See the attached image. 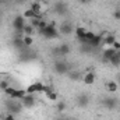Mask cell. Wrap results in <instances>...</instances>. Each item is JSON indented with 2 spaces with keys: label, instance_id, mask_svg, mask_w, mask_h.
Segmentation results:
<instances>
[{
  "label": "cell",
  "instance_id": "cell-1",
  "mask_svg": "<svg viewBox=\"0 0 120 120\" xmlns=\"http://www.w3.org/2000/svg\"><path fill=\"white\" fill-rule=\"evenodd\" d=\"M39 35H42L46 39H55V38L59 36V31H57V28L53 24H48V27L42 31V32H39Z\"/></svg>",
  "mask_w": 120,
  "mask_h": 120
},
{
  "label": "cell",
  "instance_id": "cell-2",
  "mask_svg": "<svg viewBox=\"0 0 120 120\" xmlns=\"http://www.w3.org/2000/svg\"><path fill=\"white\" fill-rule=\"evenodd\" d=\"M53 70L57 73V74H67L70 71V64L64 60H56L53 63Z\"/></svg>",
  "mask_w": 120,
  "mask_h": 120
},
{
  "label": "cell",
  "instance_id": "cell-3",
  "mask_svg": "<svg viewBox=\"0 0 120 120\" xmlns=\"http://www.w3.org/2000/svg\"><path fill=\"white\" fill-rule=\"evenodd\" d=\"M25 25H27V24H25L24 15H15V18L13 20V27L18 31V32H22V30H24Z\"/></svg>",
  "mask_w": 120,
  "mask_h": 120
},
{
  "label": "cell",
  "instance_id": "cell-4",
  "mask_svg": "<svg viewBox=\"0 0 120 120\" xmlns=\"http://www.w3.org/2000/svg\"><path fill=\"white\" fill-rule=\"evenodd\" d=\"M75 36H77V39L80 41V42H82V43H85L87 45V38H85V34H87V30L84 28V27H75Z\"/></svg>",
  "mask_w": 120,
  "mask_h": 120
},
{
  "label": "cell",
  "instance_id": "cell-5",
  "mask_svg": "<svg viewBox=\"0 0 120 120\" xmlns=\"http://www.w3.org/2000/svg\"><path fill=\"white\" fill-rule=\"evenodd\" d=\"M73 32H74V28H73L71 22H64V24H61V25H60L59 34H61V35H66V36H68V35H71Z\"/></svg>",
  "mask_w": 120,
  "mask_h": 120
},
{
  "label": "cell",
  "instance_id": "cell-6",
  "mask_svg": "<svg viewBox=\"0 0 120 120\" xmlns=\"http://www.w3.org/2000/svg\"><path fill=\"white\" fill-rule=\"evenodd\" d=\"M81 80H82V82H84L85 85H92V84L95 82V80H96V77H95V73H92V71L85 73V74L81 77Z\"/></svg>",
  "mask_w": 120,
  "mask_h": 120
},
{
  "label": "cell",
  "instance_id": "cell-7",
  "mask_svg": "<svg viewBox=\"0 0 120 120\" xmlns=\"http://www.w3.org/2000/svg\"><path fill=\"white\" fill-rule=\"evenodd\" d=\"M77 105H78L80 108H87V106L90 105V96H88L87 94L78 95V98H77Z\"/></svg>",
  "mask_w": 120,
  "mask_h": 120
},
{
  "label": "cell",
  "instance_id": "cell-8",
  "mask_svg": "<svg viewBox=\"0 0 120 120\" xmlns=\"http://www.w3.org/2000/svg\"><path fill=\"white\" fill-rule=\"evenodd\" d=\"M21 101H22V106H25V108H32L35 105V96L32 94H27Z\"/></svg>",
  "mask_w": 120,
  "mask_h": 120
},
{
  "label": "cell",
  "instance_id": "cell-9",
  "mask_svg": "<svg viewBox=\"0 0 120 120\" xmlns=\"http://www.w3.org/2000/svg\"><path fill=\"white\" fill-rule=\"evenodd\" d=\"M15 99H11L10 102H7V109L10 110V113H20L21 112V105H18V103H15L14 102Z\"/></svg>",
  "mask_w": 120,
  "mask_h": 120
},
{
  "label": "cell",
  "instance_id": "cell-10",
  "mask_svg": "<svg viewBox=\"0 0 120 120\" xmlns=\"http://www.w3.org/2000/svg\"><path fill=\"white\" fill-rule=\"evenodd\" d=\"M103 106L106 108V109H115L116 106H117V99L116 98H105L103 99Z\"/></svg>",
  "mask_w": 120,
  "mask_h": 120
},
{
  "label": "cell",
  "instance_id": "cell-11",
  "mask_svg": "<svg viewBox=\"0 0 120 120\" xmlns=\"http://www.w3.org/2000/svg\"><path fill=\"white\" fill-rule=\"evenodd\" d=\"M116 52H117V50H115L113 48H108V49H105V50H103V60H105L106 63H109V60L116 55Z\"/></svg>",
  "mask_w": 120,
  "mask_h": 120
},
{
  "label": "cell",
  "instance_id": "cell-12",
  "mask_svg": "<svg viewBox=\"0 0 120 120\" xmlns=\"http://www.w3.org/2000/svg\"><path fill=\"white\" fill-rule=\"evenodd\" d=\"M105 88L108 92H116V91L119 90V84L116 82V81H113V80H110V81H108L106 84H105Z\"/></svg>",
  "mask_w": 120,
  "mask_h": 120
},
{
  "label": "cell",
  "instance_id": "cell-13",
  "mask_svg": "<svg viewBox=\"0 0 120 120\" xmlns=\"http://www.w3.org/2000/svg\"><path fill=\"white\" fill-rule=\"evenodd\" d=\"M71 52V48H70V45H67V43H61L59 48H57V53H59L60 56H66V55H68Z\"/></svg>",
  "mask_w": 120,
  "mask_h": 120
},
{
  "label": "cell",
  "instance_id": "cell-14",
  "mask_svg": "<svg viewBox=\"0 0 120 120\" xmlns=\"http://www.w3.org/2000/svg\"><path fill=\"white\" fill-rule=\"evenodd\" d=\"M116 42V36L113 35V34H109V35H105V38H103V45L105 46H109V48H112V45Z\"/></svg>",
  "mask_w": 120,
  "mask_h": 120
},
{
  "label": "cell",
  "instance_id": "cell-15",
  "mask_svg": "<svg viewBox=\"0 0 120 120\" xmlns=\"http://www.w3.org/2000/svg\"><path fill=\"white\" fill-rule=\"evenodd\" d=\"M25 95H27V91L25 90H14L10 99H22Z\"/></svg>",
  "mask_w": 120,
  "mask_h": 120
},
{
  "label": "cell",
  "instance_id": "cell-16",
  "mask_svg": "<svg viewBox=\"0 0 120 120\" xmlns=\"http://www.w3.org/2000/svg\"><path fill=\"white\" fill-rule=\"evenodd\" d=\"M30 8L35 13V14H41V13H42V4H41L39 1H34V3H31Z\"/></svg>",
  "mask_w": 120,
  "mask_h": 120
},
{
  "label": "cell",
  "instance_id": "cell-17",
  "mask_svg": "<svg viewBox=\"0 0 120 120\" xmlns=\"http://www.w3.org/2000/svg\"><path fill=\"white\" fill-rule=\"evenodd\" d=\"M22 42H24V46H27V48H30L34 45V38H32V35H24L22 36Z\"/></svg>",
  "mask_w": 120,
  "mask_h": 120
},
{
  "label": "cell",
  "instance_id": "cell-18",
  "mask_svg": "<svg viewBox=\"0 0 120 120\" xmlns=\"http://www.w3.org/2000/svg\"><path fill=\"white\" fill-rule=\"evenodd\" d=\"M55 10H56V13H60V14H64L66 13V4L64 3H61V1H59V3H56L55 4Z\"/></svg>",
  "mask_w": 120,
  "mask_h": 120
},
{
  "label": "cell",
  "instance_id": "cell-19",
  "mask_svg": "<svg viewBox=\"0 0 120 120\" xmlns=\"http://www.w3.org/2000/svg\"><path fill=\"white\" fill-rule=\"evenodd\" d=\"M22 15H24V18H25V20H32V18H35V17H36V14H35L31 8L25 10V11L22 13Z\"/></svg>",
  "mask_w": 120,
  "mask_h": 120
},
{
  "label": "cell",
  "instance_id": "cell-20",
  "mask_svg": "<svg viewBox=\"0 0 120 120\" xmlns=\"http://www.w3.org/2000/svg\"><path fill=\"white\" fill-rule=\"evenodd\" d=\"M13 45H14L17 49H21V48H24V42H22V38H15V39L13 41Z\"/></svg>",
  "mask_w": 120,
  "mask_h": 120
},
{
  "label": "cell",
  "instance_id": "cell-21",
  "mask_svg": "<svg viewBox=\"0 0 120 120\" xmlns=\"http://www.w3.org/2000/svg\"><path fill=\"white\" fill-rule=\"evenodd\" d=\"M109 63L112 64V66H115V67H117V66H120V57L117 56V52H116V55L112 57V59L109 60Z\"/></svg>",
  "mask_w": 120,
  "mask_h": 120
},
{
  "label": "cell",
  "instance_id": "cell-22",
  "mask_svg": "<svg viewBox=\"0 0 120 120\" xmlns=\"http://www.w3.org/2000/svg\"><path fill=\"white\" fill-rule=\"evenodd\" d=\"M22 34H24V35H32V34H34V27H31L30 24H27V25L24 27V30H22Z\"/></svg>",
  "mask_w": 120,
  "mask_h": 120
},
{
  "label": "cell",
  "instance_id": "cell-23",
  "mask_svg": "<svg viewBox=\"0 0 120 120\" xmlns=\"http://www.w3.org/2000/svg\"><path fill=\"white\" fill-rule=\"evenodd\" d=\"M35 85H36V92H38V94H43V90H45V85H43V82L38 81V82H35Z\"/></svg>",
  "mask_w": 120,
  "mask_h": 120
},
{
  "label": "cell",
  "instance_id": "cell-24",
  "mask_svg": "<svg viewBox=\"0 0 120 120\" xmlns=\"http://www.w3.org/2000/svg\"><path fill=\"white\" fill-rule=\"evenodd\" d=\"M25 91H27V94H32V95H34V94H38V92H36V85H35V82H34V84H31Z\"/></svg>",
  "mask_w": 120,
  "mask_h": 120
},
{
  "label": "cell",
  "instance_id": "cell-25",
  "mask_svg": "<svg viewBox=\"0 0 120 120\" xmlns=\"http://www.w3.org/2000/svg\"><path fill=\"white\" fill-rule=\"evenodd\" d=\"M46 27H48V22H46L45 20H41V21H39V25H38V30H39V32H42V31L45 30Z\"/></svg>",
  "mask_w": 120,
  "mask_h": 120
},
{
  "label": "cell",
  "instance_id": "cell-26",
  "mask_svg": "<svg viewBox=\"0 0 120 120\" xmlns=\"http://www.w3.org/2000/svg\"><path fill=\"white\" fill-rule=\"evenodd\" d=\"M68 77H70L71 80H78V78H80V73H78V71H71V73L68 74Z\"/></svg>",
  "mask_w": 120,
  "mask_h": 120
},
{
  "label": "cell",
  "instance_id": "cell-27",
  "mask_svg": "<svg viewBox=\"0 0 120 120\" xmlns=\"http://www.w3.org/2000/svg\"><path fill=\"white\" fill-rule=\"evenodd\" d=\"M14 90H15V88H11V87H8V88H6V90H4V94H6L7 96H10V98H11V95H13Z\"/></svg>",
  "mask_w": 120,
  "mask_h": 120
},
{
  "label": "cell",
  "instance_id": "cell-28",
  "mask_svg": "<svg viewBox=\"0 0 120 120\" xmlns=\"http://www.w3.org/2000/svg\"><path fill=\"white\" fill-rule=\"evenodd\" d=\"M56 108H57V110H59V112H63V110L66 109V103H64V102H59Z\"/></svg>",
  "mask_w": 120,
  "mask_h": 120
},
{
  "label": "cell",
  "instance_id": "cell-29",
  "mask_svg": "<svg viewBox=\"0 0 120 120\" xmlns=\"http://www.w3.org/2000/svg\"><path fill=\"white\" fill-rule=\"evenodd\" d=\"M6 88H8V82L7 81H0V90L4 91Z\"/></svg>",
  "mask_w": 120,
  "mask_h": 120
},
{
  "label": "cell",
  "instance_id": "cell-30",
  "mask_svg": "<svg viewBox=\"0 0 120 120\" xmlns=\"http://www.w3.org/2000/svg\"><path fill=\"white\" fill-rule=\"evenodd\" d=\"M4 120H15V115L8 113V115H6V116H4Z\"/></svg>",
  "mask_w": 120,
  "mask_h": 120
},
{
  "label": "cell",
  "instance_id": "cell-31",
  "mask_svg": "<svg viewBox=\"0 0 120 120\" xmlns=\"http://www.w3.org/2000/svg\"><path fill=\"white\" fill-rule=\"evenodd\" d=\"M113 18H115V20H119V21H120V10H116V11L113 13Z\"/></svg>",
  "mask_w": 120,
  "mask_h": 120
},
{
  "label": "cell",
  "instance_id": "cell-32",
  "mask_svg": "<svg viewBox=\"0 0 120 120\" xmlns=\"http://www.w3.org/2000/svg\"><path fill=\"white\" fill-rule=\"evenodd\" d=\"M112 48H113L115 50H120V42H117V41H116V42L112 45Z\"/></svg>",
  "mask_w": 120,
  "mask_h": 120
},
{
  "label": "cell",
  "instance_id": "cell-33",
  "mask_svg": "<svg viewBox=\"0 0 120 120\" xmlns=\"http://www.w3.org/2000/svg\"><path fill=\"white\" fill-rule=\"evenodd\" d=\"M116 82H117V84H120V71L116 74Z\"/></svg>",
  "mask_w": 120,
  "mask_h": 120
},
{
  "label": "cell",
  "instance_id": "cell-34",
  "mask_svg": "<svg viewBox=\"0 0 120 120\" xmlns=\"http://www.w3.org/2000/svg\"><path fill=\"white\" fill-rule=\"evenodd\" d=\"M117 56L120 57V50H117Z\"/></svg>",
  "mask_w": 120,
  "mask_h": 120
},
{
  "label": "cell",
  "instance_id": "cell-35",
  "mask_svg": "<svg viewBox=\"0 0 120 120\" xmlns=\"http://www.w3.org/2000/svg\"><path fill=\"white\" fill-rule=\"evenodd\" d=\"M80 1H81V3H85V0H80Z\"/></svg>",
  "mask_w": 120,
  "mask_h": 120
},
{
  "label": "cell",
  "instance_id": "cell-36",
  "mask_svg": "<svg viewBox=\"0 0 120 120\" xmlns=\"http://www.w3.org/2000/svg\"><path fill=\"white\" fill-rule=\"evenodd\" d=\"M87 1H90V0H85V3H87Z\"/></svg>",
  "mask_w": 120,
  "mask_h": 120
}]
</instances>
